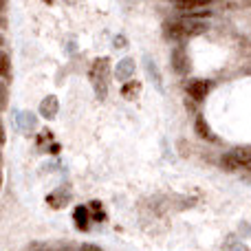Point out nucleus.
I'll return each mask as SVG.
<instances>
[{"instance_id":"2","label":"nucleus","mask_w":251,"mask_h":251,"mask_svg":"<svg viewBox=\"0 0 251 251\" xmlns=\"http://www.w3.org/2000/svg\"><path fill=\"white\" fill-rule=\"evenodd\" d=\"M91 79H93V86H95V93L104 100L106 97V88H108V60L101 57L93 64L91 71Z\"/></svg>"},{"instance_id":"17","label":"nucleus","mask_w":251,"mask_h":251,"mask_svg":"<svg viewBox=\"0 0 251 251\" xmlns=\"http://www.w3.org/2000/svg\"><path fill=\"white\" fill-rule=\"evenodd\" d=\"M60 251H71V249H69V247H62V249H60Z\"/></svg>"},{"instance_id":"21","label":"nucleus","mask_w":251,"mask_h":251,"mask_svg":"<svg viewBox=\"0 0 251 251\" xmlns=\"http://www.w3.org/2000/svg\"><path fill=\"white\" fill-rule=\"evenodd\" d=\"M42 251H49V249H42Z\"/></svg>"},{"instance_id":"10","label":"nucleus","mask_w":251,"mask_h":251,"mask_svg":"<svg viewBox=\"0 0 251 251\" xmlns=\"http://www.w3.org/2000/svg\"><path fill=\"white\" fill-rule=\"evenodd\" d=\"M148 73L154 77V84H156V88H161V75L156 73V66H154V62L152 60H148Z\"/></svg>"},{"instance_id":"11","label":"nucleus","mask_w":251,"mask_h":251,"mask_svg":"<svg viewBox=\"0 0 251 251\" xmlns=\"http://www.w3.org/2000/svg\"><path fill=\"white\" fill-rule=\"evenodd\" d=\"M139 91H141V86H139V82H134V86H130V82L128 84H126V86H124V95L126 97H130V95H139Z\"/></svg>"},{"instance_id":"16","label":"nucleus","mask_w":251,"mask_h":251,"mask_svg":"<svg viewBox=\"0 0 251 251\" xmlns=\"http://www.w3.org/2000/svg\"><path fill=\"white\" fill-rule=\"evenodd\" d=\"M4 7H7V0H0V11H2Z\"/></svg>"},{"instance_id":"3","label":"nucleus","mask_w":251,"mask_h":251,"mask_svg":"<svg viewBox=\"0 0 251 251\" xmlns=\"http://www.w3.org/2000/svg\"><path fill=\"white\" fill-rule=\"evenodd\" d=\"M185 91L192 100L203 101L205 95L209 93V82H205V79H190V82L185 84Z\"/></svg>"},{"instance_id":"9","label":"nucleus","mask_w":251,"mask_h":251,"mask_svg":"<svg viewBox=\"0 0 251 251\" xmlns=\"http://www.w3.org/2000/svg\"><path fill=\"white\" fill-rule=\"evenodd\" d=\"M174 66H176L178 73L187 71V60H181V51H174Z\"/></svg>"},{"instance_id":"12","label":"nucleus","mask_w":251,"mask_h":251,"mask_svg":"<svg viewBox=\"0 0 251 251\" xmlns=\"http://www.w3.org/2000/svg\"><path fill=\"white\" fill-rule=\"evenodd\" d=\"M75 221H77V225L82 223V227H86V209L79 207L77 212H75Z\"/></svg>"},{"instance_id":"20","label":"nucleus","mask_w":251,"mask_h":251,"mask_svg":"<svg viewBox=\"0 0 251 251\" xmlns=\"http://www.w3.org/2000/svg\"><path fill=\"white\" fill-rule=\"evenodd\" d=\"M0 185H2V174H0Z\"/></svg>"},{"instance_id":"18","label":"nucleus","mask_w":251,"mask_h":251,"mask_svg":"<svg viewBox=\"0 0 251 251\" xmlns=\"http://www.w3.org/2000/svg\"><path fill=\"white\" fill-rule=\"evenodd\" d=\"M2 42H4V40H2V35H0V47H2Z\"/></svg>"},{"instance_id":"19","label":"nucleus","mask_w":251,"mask_h":251,"mask_svg":"<svg viewBox=\"0 0 251 251\" xmlns=\"http://www.w3.org/2000/svg\"><path fill=\"white\" fill-rule=\"evenodd\" d=\"M4 25V20H2V18H0V26H2Z\"/></svg>"},{"instance_id":"8","label":"nucleus","mask_w":251,"mask_h":251,"mask_svg":"<svg viewBox=\"0 0 251 251\" xmlns=\"http://www.w3.org/2000/svg\"><path fill=\"white\" fill-rule=\"evenodd\" d=\"M196 130H199V134H205V139H207V141H214L212 130L207 128V124H205L203 119H199V122H196Z\"/></svg>"},{"instance_id":"15","label":"nucleus","mask_w":251,"mask_h":251,"mask_svg":"<svg viewBox=\"0 0 251 251\" xmlns=\"http://www.w3.org/2000/svg\"><path fill=\"white\" fill-rule=\"evenodd\" d=\"M4 143V128H2V124H0V146Z\"/></svg>"},{"instance_id":"4","label":"nucleus","mask_w":251,"mask_h":251,"mask_svg":"<svg viewBox=\"0 0 251 251\" xmlns=\"http://www.w3.org/2000/svg\"><path fill=\"white\" fill-rule=\"evenodd\" d=\"M209 2H212V0H174L176 9H181V11H201V9L207 7Z\"/></svg>"},{"instance_id":"6","label":"nucleus","mask_w":251,"mask_h":251,"mask_svg":"<svg viewBox=\"0 0 251 251\" xmlns=\"http://www.w3.org/2000/svg\"><path fill=\"white\" fill-rule=\"evenodd\" d=\"M134 71V62L130 60V57H126V60L119 62V66H117V71H115V75H117L119 79H126L130 73Z\"/></svg>"},{"instance_id":"1","label":"nucleus","mask_w":251,"mask_h":251,"mask_svg":"<svg viewBox=\"0 0 251 251\" xmlns=\"http://www.w3.org/2000/svg\"><path fill=\"white\" fill-rule=\"evenodd\" d=\"M221 165L229 172H238V170H251V148H236L223 154Z\"/></svg>"},{"instance_id":"14","label":"nucleus","mask_w":251,"mask_h":251,"mask_svg":"<svg viewBox=\"0 0 251 251\" xmlns=\"http://www.w3.org/2000/svg\"><path fill=\"white\" fill-rule=\"evenodd\" d=\"M79 251H104V249H100V247H97V245L86 243V245H82V247H79Z\"/></svg>"},{"instance_id":"13","label":"nucleus","mask_w":251,"mask_h":251,"mask_svg":"<svg viewBox=\"0 0 251 251\" xmlns=\"http://www.w3.org/2000/svg\"><path fill=\"white\" fill-rule=\"evenodd\" d=\"M4 101H7V88H4V84L0 82V110L4 108Z\"/></svg>"},{"instance_id":"7","label":"nucleus","mask_w":251,"mask_h":251,"mask_svg":"<svg viewBox=\"0 0 251 251\" xmlns=\"http://www.w3.org/2000/svg\"><path fill=\"white\" fill-rule=\"evenodd\" d=\"M11 73V62H9V55L4 51H0V77H9Z\"/></svg>"},{"instance_id":"5","label":"nucleus","mask_w":251,"mask_h":251,"mask_svg":"<svg viewBox=\"0 0 251 251\" xmlns=\"http://www.w3.org/2000/svg\"><path fill=\"white\" fill-rule=\"evenodd\" d=\"M40 113L44 115V119H53L57 113V100L55 97H47V100L40 104Z\"/></svg>"}]
</instances>
